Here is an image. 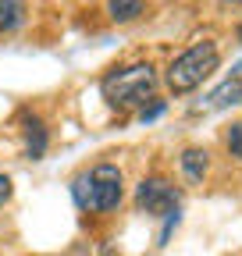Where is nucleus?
Here are the masks:
<instances>
[{"label":"nucleus","mask_w":242,"mask_h":256,"mask_svg":"<svg viewBox=\"0 0 242 256\" xmlns=\"http://www.w3.org/2000/svg\"><path fill=\"white\" fill-rule=\"evenodd\" d=\"M232 4H242V0H232Z\"/></svg>","instance_id":"13"},{"label":"nucleus","mask_w":242,"mask_h":256,"mask_svg":"<svg viewBox=\"0 0 242 256\" xmlns=\"http://www.w3.org/2000/svg\"><path fill=\"white\" fill-rule=\"evenodd\" d=\"M235 104H242V75H235V78H228V82H221L214 92L206 96V100L196 107V110H203V114H214V110H224V107H235Z\"/></svg>","instance_id":"6"},{"label":"nucleus","mask_w":242,"mask_h":256,"mask_svg":"<svg viewBox=\"0 0 242 256\" xmlns=\"http://www.w3.org/2000/svg\"><path fill=\"white\" fill-rule=\"evenodd\" d=\"M107 14L114 25H128L142 14V0H107Z\"/></svg>","instance_id":"9"},{"label":"nucleus","mask_w":242,"mask_h":256,"mask_svg":"<svg viewBox=\"0 0 242 256\" xmlns=\"http://www.w3.org/2000/svg\"><path fill=\"white\" fill-rule=\"evenodd\" d=\"M136 206L150 217H168L178 210V188L168 178H146L136 188Z\"/></svg>","instance_id":"4"},{"label":"nucleus","mask_w":242,"mask_h":256,"mask_svg":"<svg viewBox=\"0 0 242 256\" xmlns=\"http://www.w3.org/2000/svg\"><path fill=\"white\" fill-rule=\"evenodd\" d=\"M164 107H168L164 100H154V104H150V107L142 104V107H139V121H142V124H150V121H157V118L164 114Z\"/></svg>","instance_id":"10"},{"label":"nucleus","mask_w":242,"mask_h":256,"mask_svg":"<svg viewBox=\"0 0 242 256\" xmlns=\"http://www.w3.org/2000/svg\"><path fill=\"white\" fill-rule=\"evenodd\" d=\"M72 196L82 214H110L125 196V174L114 164H96L72 178Z\"/></svg>","instance_id":"1"},{"label":"nucleus","mask_w":242,"mask_h":256,"mask_svg":"<svg viewBox=\"0 0 242 256\" xmlns=\"http://www.w3.org/2000/svg\"><path fill=\"white\" fill-rule=\"evenodd\" d=\"M228 150H232V156L242 164V124H232L228 128Z\"/></svg>","instance_id":"11"},{"label":"nucleus","mask_w":242,"mask_h":256,"mask_svg":"<svg viewBox=\"0 0 242 256\" xmlns=\"http://www.w3.org/2000/svg\"><path fill=\"white\" fill-rule=\"evenodd\" d=\"M221 64V50L214 40H200L189 50H182L171 64H168V89L171 92H192L196 86H203Z\"/></svg>","instance_id":"3"},{"label":"nucleus","mask_w":242,"mask_h":256,"mask_svg":"<svg viewBox=\"0 0 242 256\" xmlns=\"http://www.w3.org/2000/svg\"><path fill=\"white\" fill-rule=\"evenodd\" d=\"M22 139H25V156L28 160H43L46 146H50V132L40 114L32 110H22Z\"/></svg>","instance_id":"5"},{"label":"nucleus","mask_w":242,"mask_h":256,"mask_svg":"<svg viewBox=\"0 0 242 256\" xmlns=\"http://www.w3.org/2000/svg\"><path fill=\"white\" fill-rule=\"evenodd\" d=\"M25 22V0H0V36H11Z\"/></svg>","instance_id":"8"},{"label":"nucleus","mask_w":242,"mask_h":256,"mask_svg":"<svg viewBox=\"0 0 242 256\" xmlns=\"http://www.w3.org/2000/svg\"><path fill=\"white\" fill-rule=\"evenodd\" d=\"M154 89H157V72L154 64H128V68H114L104 82H100V92L107 107L114 110H132V107H142L146 100H154Z\"/></svg>","instance_id":"2"},{"label":"nucleus","mask_w":242,"mask_h":256,"mask_svg":"<svg viewBox=\"0 0 242 256\" xmlns=\"http://www.w3.org/2000/svg\"><path fill=\"white\" fill-rule=\"evenodd\" d=\"M178 164H182V174H186L192 185H200V182L206 178V168H210V160H206V153H203V150L189 146V150H182Z\"/></svg>","instance_id":"7"},{"label":"nucleus","mask_w":242,"mask_h":256,"mask_svg":"<svg viewBox=\"0 0 242 256\" xmlns=\"http://www.w3.org/2000/svg\"><path fill=\"white\" fill-rule=\"evenodd\" d=\"M11 200V178L8 174H0V206H4Z\"/></svg>","instance_id":"12"}]
</instances>
